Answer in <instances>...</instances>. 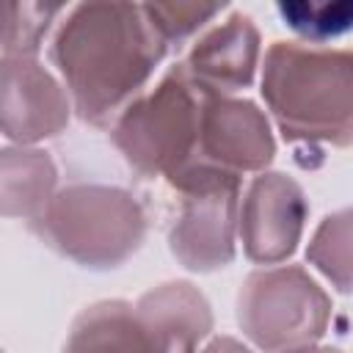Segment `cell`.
Segmentation results:
<instances>
[{
  "instance_id": "cell-1",
  "label": "cell",
  "mask_w": 353,
  "mask_h": 353,
  "mask_svg": "<svg viewBox=\"0 0 353 353\" xmlns=\"http://www.w3.org/2000/svg\"><path fill=\"white\" fill-rule=\"evenodd\" d=\"M168 55L143 3H72L47 47L74 119L94 130H108L157 80Z\"/></svg>"
},
{
  "instance_id": "cell-2",
  "label": "cell",
  "mask_w": 353,
  "mask_h": 353,
  "mask_svg": "<svg viewBox=\"0 0 353 353\" xmlns=\"http://www.w3.org/2000/svg\"><path fill=\"white\" fill-rule=\"evenodd\" d=\"M259 97L290 146L314 154L353 146V50L273 41L262 55Z\"/></svg>"
},
{
  "instance_id": "cell-3",
  "label": "cell",
  "mask_w": 353,
  "mask_h": 353,
  "mask_svg": "<svg viewBox=\"0 0 353 353\" xmlns=\"http://www.w3.org/2000/svg\"><path fill=\"white\" fill-rule=\"evenodd\" d=\"M215 331L207 295L185 279L163 281L135 301L102 298L83 306L61 353H196Z\"/></svg>"
},
{
  "instance_id": "cell-4",
  "label": "cell",
  "mask_w": 353,
  "mask_h": 353,
  "mask_svg": "<svg viewBox=\"0 0 353 353\" xmlns=\"http://www.w3.org/2000/svg\"><path fill=\"white\" fill-rule=\"evenodd\" d=\"M28 232L52 254L85 270H116L132 259L149 234L141 199L113 182L74 179L61 185Z\"/></svg>"
},
{
  "instance_id": "cell-5",
  "label": "cell",
  "mask_w": 353,
  "mask_h": 353,
  "mask_svg": "<svg viewBox=\"0 0 353 353\" xmlns=\"http://www.w3.org/2000/svg\"><path fill=\"white\" fill-rule=\"evenodd\" d=\"M201 97L182 63L174 61L116 116L108 135L135 176L168 182L193 163Z\"/></svg>"
},
{
  "instance_id": "cell-6",
  "label": "cell",
  "mask_w": 353,
  "mask_h": 353,
  "mask_svg": "<svg viewBox=\"0 0 353 353\" xmlns=\"http://www.w3.org/2000/svg\"><path fill=\"white\" fill-rule=\"evenodd\" d=\"M331 295L295 262L254 268L237 292L234 317L256 353H290L320 345L331 325Z\"/></svg>"
},
{
  "instance_id": "cell-7",
  "label": "cell",
  "mask_w": 353,
  "mask_h": 353,
  "mask_svg": "<svg viewBox=\"0 0 353 353\" xmlns=\"http://www.w3.org/2000/svg\"><path fill=\"white\" fill-rule=\"evenodd\" d=\"M165 185L174 196L165 226L171 256L190 273L229 268L240 248L237 226L245 179L190 165Z\"/></svg>"
},
{
  "instance_id": "cell-8",
  "label": "cell",
  "mask_w": 353,
  "mask_h": 353,
  "mask_svg": "<svg viewBox=\"0 0 353 353\" xmlns=\"http://www.w3.org/2000/svg\"><path fill=\"white\" fill-rule=\"evenodd\" d=\"M276 146V127L259 102L248 97H201L199 146L190 165L248 179L270 171Z\"/></svg>"
},
{
  "instance_id": "cell-9",
  "label": "cell",
  "mask_w": 353,
  "mask_h": 353,
  "mask_svg": "<svg viewBox=\"0 0 353 353\" xmlns=\"http://www.w3.org/2000/svg\"><path fill=\"white\" fill-rule=\"evenodd\" d=\"M306 221L309 199L290 174L270 168L245 179L237 240L248 262L256 268L290 262L303 240Z\"/></svg>"
},
{
  "instance_id": "cell-10",
  "label": "cell",
  "mask_w": 353,
  "mask_h": 353,
  "mask_svg": "<svg viewBox=\"0 0 353 353\" xmlns=\"http://www.w3.org/2000/svg\"><path fill=\"white\" fill-rule=\"evenodd\" d=\"M0 124L6 143L41 146L66 132L74 105L66 85L41 58L0 61Z\"/></svg>"
},
{
  "instance_id": "cell-11",
  "label": "cell",
  "mask_w": 353,
  "mask_h": 353,
  "mask_svg": "<svg viewBox=\"0 0 353 353\" xmlns=\"http://www.w3.org/2000/svg\"><path fill=\"white\" fill-rule=\"evenodd\" d=\"M262 55V33L254 17L232 6L176 61L201 94L245 97L259 83Z\"/></svg>"
},
{
  "instance_id": "cell-12",
  "label": "cell",
  "mask_w": 353,
  "mask_h": 353,
  "mask_svg": "<svg viewBox=\"0 0 353 353\" xmlns=\"http://www.w3.org/2000/svg\"><path fill=\"white\" fill-rule=\"evenodd\" d=\"M61 190L58 165L41 146L6 143L0 152V207L6 218L36 221Z\"/></svg>"
},
{
  "instance_id": "cell-13",
  "label": "cell",
  "mask_w": 353,
  "mask_h": 353,
  "mask_svg": "<svg viewBox=\"0 0 353 353\" xmlns=\"http://www.w3.org/2000/svg\"><path fill=\"white\" fill-rule=\"evenodd\" d=\"M306 262L339 295H353V207L323 215L306 243Z\"/></svg>"
},
{
  "instance_id": "cell-14",
  "label": "cell",
  "mask_w": 353,
  "mask_h": 353,
  "mask_svg": "<svg viewBox=\"0 0 353 353\" xmlns=\"http://www.w3.org/2000/svg\"><path fill=\"white\" fill-rule=\"evenodd\" d=\"M69 3L11 0L3 8V58H39Z\"/></svg>"
},
{
  "instance_id": "cell-15",
  "label": "cell",
  "mask_w": 353,
  "mask_h": 353,
  "mask_svg": "<svg viewBox=\"0 0 353 353\" xmlns=\"http://www.w3.org/2000/svg\"><path fill=\"white\" fill-rule=\"evenodd\" d=\"M276 14L306 44L331 47L334 39L353 33V0H290L276 3Z\"/></svg>"
},
{
  "instance_id": "cell-16",
  "label": "cell",
  "mask_w": 353,
  "mask_h": 353,
  "mask_svg": "<svg viewBox=\"0 0 353 353\" xmlns=\"http://www.w3.org/2000/svg\"><path fill=\"white\" fill-rule=\"evenodd\" d=\"M229 8V3H143V11L168 52L179 55Z\"/></svg>"
},
{
  "instance_id": "cell-17",
  "label": "cell",
  "mask_w": 353,
  "mask_h": 353,
  "mask_svg": "<svg viewBox=\"0 0 353 353\" xmlns=\"http://www.w3.org/2000/svg\"><path fill=\"white\" fill-rule=\"evenodd\" d=\"M196 353H256L245 339L229 336V334H212Z\"/></svg>"
},
{
  "instance_id": "cell-18",
  "label": "cell",
  "mask_w": 353,
  "mask_h": 353,
  "mask_svg": "<svg viewBox=\"0 0 353 353\" xmlns=\"http://www.w3.org/2000/svg\"><path fill=\"white\" fill-rule=\"evenodd\" d=\"M290 353H347V350H342V347H336V345H312V347H301V350H290Z\"/></svg>"
}]
</instances>
